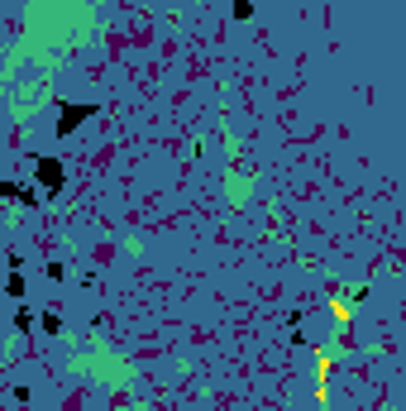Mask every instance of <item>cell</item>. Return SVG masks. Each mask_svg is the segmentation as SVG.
Masks as SVG:
<instances>
[{"mask_svg": "<svg viewBox=\"0 0 406 411\" xmlns=\"http://www.w3.org/2000/svg\"><path fill=\"white\" fill-rule=\"evenodd\" d=\"M34 187L43 192V201H58L67 192V163L53 158V153H38L34 158Z\"/></svg>", "mask_w": 406, "mask_h": 411, "instance_id": "cell-1", "label": "cell"}, {"mask_svg": "<svg viewBox=\"0 0 406 411\" xmlns=\"http://www.w3.org/2000/svg\"><path fill=\"white\" fill-rule=\"evenodd\" d=\"M101 115L96 101H58V120H53V139H72L82 124H91Z\"/></svg>", "mask_w": 406, "mask_h": 411, "instance_id": "cell-2", "label": "cell"}, {"mask_svg": "<svg viewBox=\"0 0 406 411\" xmlns=\"http://www.w3.org/2000/svg\"><path fill=\"white\" fill-rule=\"evenodd\" d=\"M0 197H5V201H19V206H38L43 192H38V187H24V182H14V177H5V182H0Z\"/></svg>", "mask_w": 406, "mask_h": 411, "instance_id": "cell-3", "label": "cell"}, {"mask_svg": "<svg viewBox=\"0 0 406 411\" xmlns=\"http://www.w3.org/2000/svg\"><path fill=\"white\" fill-rule=\"evenodd\" d=\"M5 292H10L14 302H24V292H29V278H24V268H10V278H5Z\"/></svg>", "mask_w": 406, "mask_h": 411, "instance_id": "cell-4", "label": "cell"}, {"mask_svg": "<svg viewBox=\"0 0 406 411\" xmlns=\"http://www.w3.org/2000/svg\"><path fill=\"white\" fill-rule=\"evenodd\" d=\"M34 320H38V311L29 307V302H19V307H14V330H19V335H29V330H34Z\"/></svg>", "mask_w": 406, "mask_h": 411, "instance_id": "cell-5", "label": "cell"}, {"mask_svg": "<svg viewBox=\"0 0 406 411\" xmlns=\"http://www.w3.org/2000/svg\"><path fill=\"white\" fill-rule=\"evenodd\" d=\"M38 325H43V335H63V315L58 311H38Z\"/></svg>", "mask_w": 406, "mask_h": 411, "instance_id": "cell-6", "label": "cell"}, {"mask_svg": "<svg viewBox=\"0 0 406 411\" xmlns=\"http://www.w3.org/2000/svg\"><path fill=\"white\" fill-rule=\"evenodd\" d=\"M229 14L244 24V19H253V0H229Z\"/></svg>", "mask_w": 406, "mask_h": 411, "instance_id": "cell-7", "label": "cell"}, {"mask_svg": "<svg viewBox=\"0 0 406 411\" xmlns=\"http://www.w3.org/2000/svg\"><path fill=\"white\" fill-rule=\"evenodd\" d=\"M287 344H292V349H306V330L302 325H287Z\"/></svg>", "mask_w": 406, "mask_h": 411, "instance_id": "cell-8", "label": "cell"}, {"mask_svg": "<svg viewBox=\"0 0 406 411\" xmlns=\"http://www.w3.org/2000/svg\"><path fill=\"white\" fill-rule=\"evenodd\" d=\"M43 273H48V278H53V282H63V278H67V268H63V263H58V258H53V263H48V268H43Z\"/></svg>", "mask_w": 406, "mask_h": 411, "instance_id": "cell-9", "label": "cell"}]
</instances>
